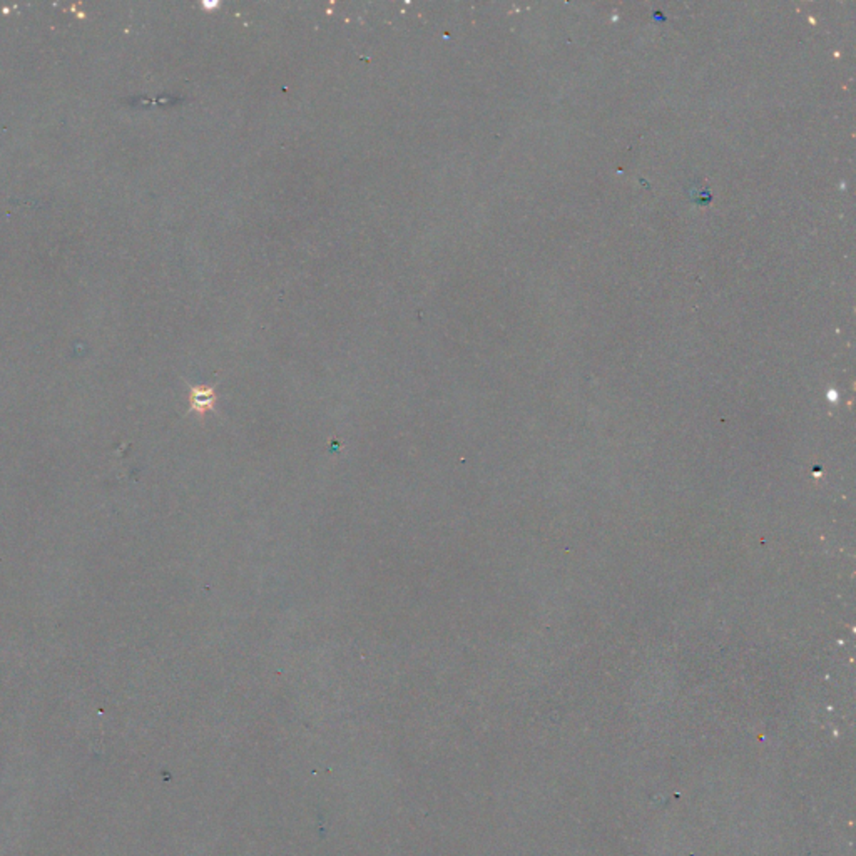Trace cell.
Returning <instances> with one entry per match:
<instances>
[{"mask_svg":"<svg viewBox=\"0 0 856 856\" xmlns=\"http://www.w3.org/2000/svg\"><path fill=\"white\" fill-rule=\"evenodd\" d=\"M214 402H216V395H214L213 388H192L191 406L195 411L204 413V411L213 410Z\"/></svg>","mask_w":856,"mask_h":856,"instance_id":"6da1fadb","label":"cell"}]
</instances>
